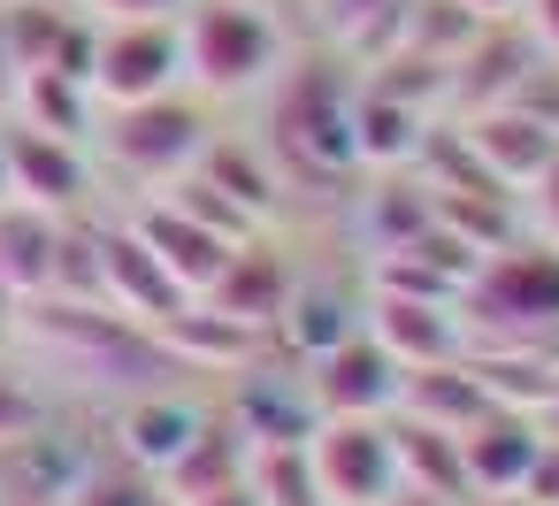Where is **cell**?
<instances>
[{
	"label": "cell",
	"instance_id": "obj_1",
	"mask_svg": "<svg viewBox=\"0 0 559 506\" xmlns=\"http://www.w3.org/2000/svg\"><path fill=\"white\" fill-rule=\"evenodd\" d=\"M292 70V32L269 0H192L185 9V85L223 108L253 101Z\"/></svg>",
	"mask_w": 559,
	"mask_h": 506
},
{
	"label": "cell",
	"instance_id": "obj_2",
	"mask_svg": "<svg viewBox=\"0 0 559 506\" xmlns=\"http://www.w3.org/2000/svg\"><path fill=\"white\" fill-rule=\"evenodd\" d=\"M207 139H215V108L185 85V93H162L139 108H100L93 162H100V177H123V185H139V200H154L185 169H200Z\"/></svg>",
	"mask_w": 559,
	"mask_h": 506
},
{
	"label": "cell",
	"instance_id": "obj_3",
	"mask_svg": "<svg viewBox=\"0 0 559 506\" xmlns=\"http://www.w3.org/2000/svg\"><path fill=\"white\" fill-rule=\"evenodd\" d=\"M460 315L475 338H498V345H544L559 330V246L544 238H513L498 254L475 261L467 292H460Z\"/></svg>",
	"mask_w": 559,
	"mask_h": 506
},
{
	"label": "cell",
	"instance_id": "obj_4",
	"mask_svg": "<svg viewBox=\"0 0 559 506\" xmlns=\"http://www.w3.org/2000/svg\"><path fill=\"white\" fill-rule=\"evenodd\" d=\"M353 93H360V85H345V78H314V62H307V70H284V78L269 85V131H276L269 154H299V162L322 169V177L360 169V146H353Z\"/></svg>",
	"mask_w": 559,
	"mask_h": 506
},
{
	"label": "cell",
	"instance_id": "obj_5",
	"mask_svg": "<svg viewBox=\"0 0 559 506\" xmlns=\"http://www.w3.org/2000/svg\"><path fill=\"white\" fill-rule=\"evenodd\" d=\"M307 460H314L322 506H391V498H406L391 414H330V422H314Z\"/></svg>",
	"mask_w": 559,
	"mask_h": 506
},
{
	"label": "cell",
	"instance_id": "obj_6",
	"mask_svg": "<svg viewBox=\"0 0 559 506\" xmlns=\"http://www.w3.org/2000/svg\"><path fill=\"white\" fill-rule=\"evenodd\" d=\"M162 93H185V16L100 24V39H93V101L100 108H139V101H162Z\"/></svg>",
	"mask_w": 559,
	"mask_h": 506
},
{
	"label": "cell",
	"instance_id": "obj_7",
	"mask_svg": "<svg viewBox=\"0 0 559 506\" xmlns=\"http://www.w3.org/2000/svg\"><path fill=\"white\" fill-rule=\"evenodd\" d=\"M0 154H9V200L47 208V215H62V223L93 215V200H100V162H93V146L47 139V131H24V123H0Z\"/></svg>",
	"mask_w": 559,
	"mask_h": 506
},
{
	"label": "cell",
	"instance_id": "obj_8",
	"mask_svg": "<svg viewBox=\"0 0 559 506\" xmlns=\"http://www.w3.org/2000/svg\"><path fill=\"white\" fill-rule=\"evenodd\" d=\"M93 246H100V307L108 315H123V322H139V330H169L185 307H192V292L162 269V254L131 231V215H116V223H100L93 215Z\"/></svg>",
	"mask_w": 559,
	"mask_h": 506
},
{
	"label": "cell",
	"instance_id": "obj_9",
	"mask_svg": "<svg viewBox=\"0 0 559 506\" xmlns=\"http://www.w3.org/2000/svg\"><path fill=\"white\" fill-rule=\"evenodd\" d=\"M368 330L383 338V353L399 368H444L475 353V330L460 315V299L444 292H406V284H376L368 292Z\"/></svg>",
	"mask_w": 559,
	"mask_h": 506
},
{
	"label": "cell",
	"instance_id": "obj_10",
	"mask_svg": "<svg viewBox=\"0 0 559 506\" xmlns=\"http://www.w3.org/2000/svg\"><path fill=\"white\" fill-rule=\"evenodd\" d=\"M399 391H406V368L383 353V338L368 322L345 345H330L322 361H307L314 422H330V414H399Z\"/></svg>",
	"mask_w": 559,
	"mask_h": 506
},
{
	"label": "cell",
	"instance_id": "obj_11",
	"mask_svg": "<svg viewBox=\"0 0 559 506\" xmlns=\"http://www.w3.org/2000/svg\"><path fill=\"white\" fill-rule=\"evenodd\" d=\"M200 422H207V407L185 391V384H146V391H131L123 407H116V437H108V452H123L131 468H146L154 483L185 460V445L200 437Z\"/></svg>",
	"mask_w": 559,
	"mask_h": 506
},
{
	"label": "cell",
	"instance_id": "obj_12",
	"mask_svg": "<svg viewBox=\"0 0 559 506\" xmlns=\"http://www.w3.org/2000/svg\"><path fill=\"white\" fill-rule=\"evenodd\" d=\"M452 131H460V146L475 154V169H483L490 185H506V192H528V185L551 169V154H559V123H544V116H528V108H513V101H498V108H483V116H460Z\"/></svg>",
	"mask_w": 559,
	"mask_h": 506
},
{
	"label": "cell",
	"instance_id": "obj_13",
	"mask_svg": "<svg viewBox=\"0 0 559 506\" xmlns=\"http://www.w3.org/2000/svg\"><path fill=\"white\" fill-rule=\"evenodd\" d=\"M292 292H299V269L269 246V238H246L230 261H223V276L200 292V307L207 315H223V322H238V330H276L284 322V307H292Z\"/></svg>",
	"mask_w": 559,
	"mask_h": 506
},
{
	"label": "cell",
	"instance_id": "obj_14",
	"mask_svg": "<svg viewBox=\"0 0 559 506\" xmlns=\"http://www.w3.org/2000/svg\"><path fill=\"white\" fill-rule=\"evenodd\" d=\"M544 437H551V422H544V414L490 399V407L460 429V460H467L475 498H483V491H521V483H528V468H536V452H544Z\"/></svg>",
	"mask_w": 559,
	"mask_h": 506
},
{
	"label": "cell",
	"instance_id": "obj_15",
	"mask_svg": "<svg viewBox=\"0 0 559 506\" xmlns=\"http://www.w3.org/2000/svg\"><path fill=\"white\" fill-rule=\"evenodd\" d=\"M131 231H139L154 254H162V269H169V276H177L192 299H200V292L223 276V261L246 246V238H223V231H207L200 215H185V208H177V200H162V192L131 208Z\"/></svg>",
	"mask_w": 559,
	"mask_h": 506
},
{
	"label": "cell",
	"instance_id": "obj_16",
	"mask_svg": "<svg viewBox=\"0 0 559 506\" xmlns=\"http://www.w3.org/2000/svg\"><path fill=\"white\" fill-rule=\"evenodd\" d=\"M62 215L24 208V200H0V299L32 307L55 299V269H62Z\"/></svg>",
	"mask_w": 559,
	"mask_h": 506
},
{
	"label": "cell",
	"instance_id": "obj_17",
	"mask_svg": "<svg viewBox=\"0 0 559 506\" xmlns=\"http://www.w3.org/2000/svg\"><path fill=\"white\" fill-rule=\"evenodd\" d=\"M391 437H399V483H406V498H429V506H467L475 498L452 429H429V422L391 414Z\"/></svg>",
	"mask_w": 559,
	"mask_h": 506
},
{
	"label": "cell",
	"instance_id": "obj_18",
	"mask_svg": "<svg viewBox=\"0 0 559 506\" xmlns=\"http://www.w3.org/2000/svg\"><path fill=\"white\" fill-rule=\"evenodd\" d=\"M200 177L261 231V223H276L284 215V185H276V162L269 154H253L246 139H230V131H215L207 139V154H200Z\"/></svg>",
	"mask_w": 559,
	"mask_h": 506
},
{
	"label": "cell",
	"instance_id": "obj_19",
	"mask_svg": "<svg viewBox=\"0 0 559 506\" xmlns=\"http://www.w3.org/2000/svg\"><path fill=\"white\" fill-rule=\"evenodd\" d=\"M9 123L93 146V131H100V101H93V85H78V78H62V70H32V78H16V108H9Z\"/></svg>",
	"mask_w": 559,
	"mask_h": 506
},
{
	"label": "cell",
	"instance_id": "obj_20",
	"mask_svg": "<svg viewBox=\"0 0 559 506\" xmlns=\"http://www.w3.org/2000/svg\"><path fill=\"white\" fill-rule=\"evenodd\" d=\"M360 322H368V299L353 307L337 284H314V276H299V292H292V307H284L276 338H284V345H292V361L307 368V361H322L330 345H345Z\"/></svg>",
	"mask_w": 559,
	"mask_h": 506
},
{
	"label": "cell",
	"instance_id": "obj_21",
	"mask_svg": "<svg viewBox=\"0 0 559 506\" xmlns=\"http://www.w3.org/2000/svg\"><path fill=\"white\" fill-rule=\"evenodd\" d=\"M483 407H490V384L475 376V361L406 368V391H399V414H406V422H429V429H452V437H460Z\"/></svg>",
	"mask_w": 559,
	"mask_h": 506
},
{
	"label": "cell",
	"instance_id": "obj_22",
	"mask_svg": "<svg viewBox=\"0 0 559 506\" xmlns=\"http://www.w3.org/2000/svg\"><path fill=\"white\" fill-rule=\"evenodd\" d=\"M246 460H253V437H246L223 407H207L200 437H192V445H185V460L162 475V491H169V498H207V491L238 483V475H246Z\"/></svg>",
	"mask_w": 559,
	"mask_h": 506
},
{
	"label": "cell",
	"instance_id": "obj_23",
	"mask_svg": "<svg viewBox=\"0 0 559 506\" xmlns=\"http://www.w3.org/2000/svg\"><path fill=\"white\" fill-rule=\"evenodd\" d=\"M246 483L261 491V506H322V483H314L307 437H299V445H253Z\"/></svg>",
	"mask_w": 559,
	"mask_h": 506
},
{
	"label": "cell",
	"instance_id": "obj_24",
	"mask_svg": "<svg viewBox=\"0 0 559 506\" xmlns=\"http://www.w3.org/2000/svg\"><path fill=\"white\" fill-rule=\"evenodd\" d=\"M39 429H55V399L39 376H24L16 361H0V460H9L16 445H32Z\"/></svg>",
	"mask_w": 559,
	"mask_h": 506
},
{
	"label": "cell",
	"instance_id": "obj_25",
	"mask_svg": "<svg viewBox=\"0 0 559 506\" xmlns=\"http://www.w3.org/2000/svg\"><path fill=\"white\" fill-rule=\"evenodd\" d=\"M154 491H162V483H154L146 468H131L123 452H100V460L70 483L62 506H154Z\"/></svg>",
	"mask_w": 559,
	"mask_h": 506
},
{
	"label": "cell",
	"instance_id": "obj_26",
	"mask_svg": "<svg viewBox=\"0 0 559 506\" xmlns=\"http://www.w3.org/2000/svg\"><path fill=\"white\" fill-rule=\"evenodd\" d=\"M521 200H528V223H536V238H544V246H559V154H551V169H544V177H536Z\"/></svg>",
	"mask_w": 559,
	"mask_h": 506
},
{
	"label": "cell",
	"instance_id": "obj_27",
	"mask_svg": "<svg viewBox=\"0 0 559 506\" xmlns=\"http://www.w3.org/2000/svg\"><path fill=\"white\" fill-rule=\"evenodd\" d=\"M192 0H85V16L100 24H146V16H185Z\"/></svg>",
	"mask_w": 559,
	"mask_h": 506
},
{
	"label": "cell",
	"instance_id": "obj_28",
	"mask_svg": "<svg viewBox=\"0 0 559 506\" xmlns=\"http://www.w3.org/2000/svg\"><path fill=\"white\" fill-rule=\"evenodd\" d=\"M521 498H528V506H559V429L544 437V452H536V468H528Z\"/></svg>",
	"mask_w": 559,
	"mask_h": 506
},
{
	"label": "cell",
	"instance_id": "obj_29",
	"mask_svg": "<svg viewBox=\"0 0 559 506\" xmlns=\"http://www.w3.org/2000/svg\"><path fill=\"white\" fill-rule=\"evenodd\" d=\"M521 24H528V39L559 62V0H528V9H521Z\"/></svg>",
	"mask_w": 559,
	"mask_h": 506
},
{
	"label": "cell",
	"instance_id": "obj_30",
	"mask_svg": "<svg viewBox=\"0 0 559 506\" xmlns=\"http://www.w3.org/2000/svg\"><path fill=\"white\" fill-rule=\"evenodd\" d=\"M460 9H467L475 24H521V9H528V0H460Z\"/></svg>",
	"mask_w": 559,
	"mask_h": 506
},
{
	"label": "cell",
	"instance_id": "obj_31",
	"mask_svg": "<svg viewBox=\"0 0 559 506\" xmlns=\"http://www.w3.org/2000/svg\"><path fill=\"white\" fill-rule=\"evenodd\" d=\"M177 506H261V491L238 475V483H223V491H207V498H177Z\"/></svg>",
	"mask_w": 559,
	"mask_h": 506
},
{
	"label": "cell",
	"instance_id": "obj_32",
	"mask_svg": "<svg viewBox=\"0 0 559 506\" xmlns=\"http://www.w3.org/2000/svg\"><path fill=\"white\" fill-rule=\"evenodd\" d=\"M16 108V62H9V24H0V123Z\"/></svg>",
	"mask_w": 559,
	"mask_h": 506
},
{
	"label": "cell",
	"instance_id": "obj_33",
	"mask_svg": "<svg viewBox=\"0 0 559 506\" xmlns=\"http://www.w3.org/2000/svg\"><path fill=\"white\" fill-rule=\"evenodd\" d=\"M467 506H528L521 491H483V498H467Z\"/></svg>",
	"mask_w": 559,
	"mask_h": 506
},
{
	"label": "cell",
	"instance_id": "obj_34",
	"mask_svg": "<svg viewBox=\"0 0 559 506\" xmlns=\"http://www.w3.org/2000/svg\"><path fill=\"white\" fill-rule=\"evenodd\" d=\"M0 200H9V154H0Z\"/></svg>",
	"mask_w": 559,
	"mask_h": 506
},
{
	"label": "cell",
	"instance_id": "obj_35",
	"mask_svg": "<svg viewBox=\"0 0 559 506\" xmlns=\"http://www.w3.org/2000/svg\"><path fill=\"white\" fill-rule=\"evenodd\" d=\"M9 506H55V498H9Z\"/></svg>",
	"mask_w": 559,
	"mask_h": 506
},
{
	"label": "cell",
	"instance_id": "obj_36",
	"mask_svg": "<svg viewBox=\"0 0 559 506\" xmlns=\"http://www.w3.org/2000/svg\"><path fill=\"white\" fill-rule=\"evenodd\" d=\"M55 9H85V0H55Z\"/></svg>",
	"mask_w": 559,
	"mask_h": 506
},
{
	"label": "cell",
	"instance_id": "obj_37",
	"mask_svg": "<svg viewBox=\"0 0 559 506\" xmlns=\"http://www.w3.org/2000/svg\"><path fill=\"white\" fill-rule=\"evenodd\" d=\"M0 506H9V491H0Z\"/></svg>",
	"mask_w": 559,
	"mask_h": 506
}]
</instances>
